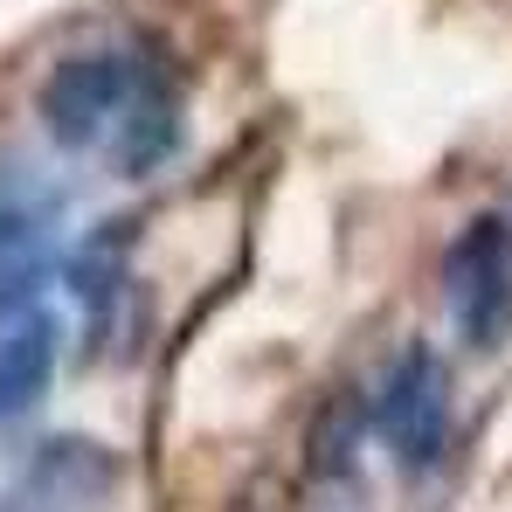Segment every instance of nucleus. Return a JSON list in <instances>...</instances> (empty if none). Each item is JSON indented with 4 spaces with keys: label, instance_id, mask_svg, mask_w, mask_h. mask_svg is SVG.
Wrapping results in <instances>:
<instances>
[{
    "label": "nucleus",
    "instance_id": "39448f33",
    "mask_svg": "<svg viewBox=\"0 0 512 512\" xmlns=\"http://www.w3.org/2000/svg\"><path fill=\"white\" fill-rule=\"evenodd\" d=\"M374 436V395L333 388L312 416H305V478L312 485H346L360 471V443Z\"/></svg>",
    "mask_w": 512,
    "mask_h": 512
},
{
    "label": "nucleus",
    "instance_id": "6e6552de",
    "mask_svg": "<svg viewBox=\"0 0 512 512\" xmlns=\"http://www.w3.org/2000/svg\"><path fill=\"white\" fill-rule=\"evenodd\" d=\"M450 319H457V340L471 353H499L512 340V270L492 277V284H478V291H464L450 305Z\"/></svg>",
    "mask_w": 512,
    "mask_h": 512
},
{
    "label": "nucleus",
    "instance_id": "20e7f679",
    "mask_svg": "<svg viewBox=\"0 0 512 512\" xmlns=\"http://www.w3.org/2000/svg\"><path fill=\"white\" fill-rule=\"evenodd\" d=\"M118 485V450H104L97 436H49L21 478L14 499H35V506H70V499H97Z\"/></svg>",
    "mask_w": 512,
    "mask_h": 512
},
{
    "label": "nucleus",
    "instance_id": "9d476101",
    "mask_svg": "<svg viewBox=\"0 0 512 512\" xmlns=\"http://www.w3.org/2000/svg\"><path fill=\"white\" fill-rule=\"evenodd\" d=\"M42 291V243H0V319L35 305Z\"/></svg>",
    "mask_w": 512,
    "mask_h": 512
},
{
    "label": "nucleus",
    "instance_id": "f257e3e1",
    "mask_svg": "<svg viewBox=\"0 0 512 512\" xmlns=\"http://www.w3.org/2000/svg\"><path fill=\"white\" fill-rule=\"evenodd\" d=\"M374 436L388 443V457L409 478H429L443 464V450L457 436V416H450V374L423 340L402 346L388 381L374 388Z\"/></svg>",
    "mask_w": 512,
    "mask_h": 512
},
{
    "label": "nucleus",
    "instance_id": "0eeeda50",
    "mask_svg": "<svg viewBox=\"0 0 512 512\" xmlns=\"http://www.w3.org/2000/svg\"><path fill=\"white\" fill-rule=\"evenodd\" d=\"M132 236H139V222H132V215H111V222H97L84 243H77V256L63 263L77 305H90V312H111V305H118L125 270H132Z\"/></svg>",
    "mask_w": 512,
    "mask_h": 512
},
{
    "label": "nucleus",
    "instance_id": "f03ea898",
    "mask_svg": "<svg viewBox=\"0 0 512 512\" xmlns=\"http://www.w3.org/2000/svg\"><path fill=\"white\" fill-rule=\"evenodd\" d=\"M132 84H139V63H132V56L90 49V56H70V63H56L35 104H42V125L56 132V146L84 153V146H97V139H104V132L125 118V104H132Z\"/></svg>",
    "mask_w": 512,
    "mask_h": 512
},
{
    "label": "nucleus",
    "instance_id": "1a4fd4ad",
    "mask_svg": "<svg viewBox=\"0 0 512 512\" xmlns=\"http://www.w3.org/2000/svg\"><path fill=\"white\" fill-rule=\"evenodd\" d=\"M56 215V194L35 187L28 173H0V243H42Z\"/></svg>",
    "mask_w": 512,
    "mask_h": 512
},
{
    "label": "nucleus",
    "instance_id": "7ed1b4c3",
    "mask_svg": "<svg viewBox=\"0 0 512 512\" xmlns=\"http://www.w3.org/2000/svg\"><path fill=\"white\" fill-rule=\"evenodd\" d=\"M180 153V97H173L167 70H146L139 63V84H132V104L118 118V146H111V167L125 180H153Z\"/></svg>",
    "mask_w": 512,
    "mask_h": 512
},
{
    "label": "nucleus",
    "instance_id": "423d86ee",
    "mask_svg": "<svg viewBox=\"0 0 512 512\" xmlns=\"http://www.w3.org/2000/svg\"><path fill=\"white\" fill-rule=\"evenodd\" d=\"M49 381H56V326H49V312H28L0 340V423L35 416Z\"/></svg>",
    "mask_w": 512,
    "mask_h": 512
}]
</instances>
